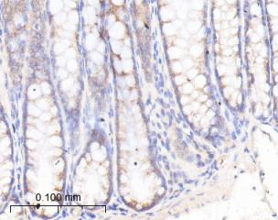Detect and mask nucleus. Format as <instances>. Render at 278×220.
Masks as SVG:
<instances>
[{"label":"nucleus","mask_w":278,"mask_h":220,"mask_svg":"<svg viewBox=\"0 0 278 220\" xmlns=\"http://www.w3.org/2000/svg\"><path fill=\"white\" fill-rule=\"evenodd\" d=\"M250 12L253 17H261L262 16V7L256 2L253 3L250 7Z\"/></svg>","instance_id":"1"},{"label":"nucleus","mask_w":278,"mask_h":220,"mask_svg":"<svg viewBox=\"0 0 278 220\" xmlns=\"http://www.w3.org/2000/svg\"><path fill=\"white\" fill-rule=\"evenodd\" d=\"M267 12L272 17H278V4L276 2L269 3L267 5Z\"/></svg>","instance_id":"2"},{"label":"nucleus","mask_w":278,"mask_h":220,"mask_svg":"<svg viewBox=\"0 0 278 220\" xmlns=\"http://www.w3.org/2000/svg\"><path fill=\"white\" fill-rule=\"evenodd\" d=\"M191 6L192 8L199 10L203 8V0H191Z\"/></svg>","instance_id":"3"},{"label":"nucleus","mask_w":278,"mask_h":220,"mask_svg":"<svg viewBox=\"0 0 278 220\" xmlns=\"http://www.w3.org/2000/svg\"><path fill=\"white\" fill-rule=\"evenodd\" d=\"M225 13H226V18L229 19V20H231V19H233L234 17H236L237 10H236V8H234V7H230L229 10L226 11Z\"/></svg>","instance_id":"4"},{"label":"nucleus","mask_w":278,"mask_h":220,"mask_svg":"<svg viewBox=\"0 0 278 220\" xmlns=\"http://www.w3.org/2000/svg\"><path fill=\"white\" fill-rule=\"evenodd\" d=\"M213 17H214V19H215L216 21H219L220 19L222 18V11H221V8L216 7V8L214 9V11H213Z\"/></svg>","instance_id":"5"},{"label":"nucleus","mask_w":278,"mask_h":220,"mask_svg":"<svg viewBox=\"0 0 278 220\" xmlns=\"http://www.w3.org/2000/svg\"><path fill=\"white\" fill-rule=\"evenodd\" d=\"M195 84H196V85H198V86H199V87H202L203 85L206 84V79H205V77H204L203 75H199V76L196 79Z\"/></svg>","instance_id":"6"},{"label":"nucleus","mask_w":278,"mask_h":220,"mask_svg":"<svg viewBox=\"0 0 278 220\" xmlns=\"http://www.w3.org/2000/svg\"><path fill=\"white\" fill-rule=\"evenodd\" d=\"M238 41H239L238 38H237L236 36H232V37H230L229 40H228L227 44H228L229 46L233 47V46H236V45L238 44Z\"/></svg>","instance_id":"7"},{"label":"nucleus","mask_w":278,"mask_h":220,"mask_svg":"<svg viewBox=\"0 0 278 220\" xmlns=\"http://www.w3.org/2000/svg\"><path fill=\"white\" fill-rule=\"evenodd\" d=\"M214 4L215 7L218 8H221L222 7H224L227 3L225 2V0H214Z\"/></svg>","instance_id":"8"},{"label":"nucleus","mask_w":278,"mask_h":220,"mask_svg":"<svg viewBox=\"0 0 278 220\" xmlns=\"http://www.w3.org/2000/svg\"><path fill=\"white\" fill-rule=\"evenodd\" d=\"M218 70H219V73H220L221 74H223V73H226V71H227V67H226L225 65H219Z\"/></svg>","instance_id":"9"},{"label":"nucleus","mask_w":278,"mask_h":220,"mask_svg":"<svg viewBox=\"0 0 278 220\" xmlns=\"http://www.w3.org/2000/svg\"><path fill=\"white\" fill-rule=\"evenodd\" d=\"M238 17H235L233 19H231L230 20V25L231 26V27H237L238 26Z\"/></svg>","instance_id":"10"},{"label":"nucleus","mask_w":278,"mask_h":220,"mask_svg":"<svg viewBox=\"0 0 278 220\" xmlns=\"http://www.w3.org/2000/svg\"><path fill=\"white\" fill-rule=\"evenodd\" d=\"M223 92H224V95L228 97L229 96L231 95V93H232V89L231 88H230V87H226V88H224V90H223Z\"/></svg>","instance_id":"11"},{"label":"nucleus","mask_w":278,"mask_h":220,"mask_svg":"<svg viewBox=\"0 0 278 220\" xmlns=\"http://www.w3.org/2000/svg\"><path fill=\"white\" fill-rule=\"evenodd\" d=\"M229 26H230L229 22H227V21H223V22L221 23V30H228V29H229Z\"/></svg>","instance_id":"12"},{"label":"nucleus","mask_w":278,"mask_h":220,"mask_svg":"<svg viewBox=\"0 0 278 220\" xmlns=\"http://www.w3.org/2000/svg\"><path fill=\"white\" fill-rule=\"evenodd\" d=\"M231 53H232V49H230V48L223 51V55L224 56H230V55H231Z\"/></svg>","instance_id":"13"},{"label":"nucleus","mask_w":278,"mask_h":220,"mask_svg":"<svg viewBox=\"0 0 278 220\" xmlns=\"http://www.w3.org/2000/svg\"><path fill=\"white\" fill-rule=\"evenodd\" d=\"M225 2L227 3V5L231 6V5H234L236 3V0H225Z\"/></svg>","instance_id":"14"},{"label":"nucleus","mask_w":278,"mask_h":220,"mask_svg":"<svg viewBox=\"0 0 278 220\" xmlns=\"http://www.w3.org/2000/svg\"><path fill=\"white\" fill-rule=\"evenodd\" d=\"M230 35H234L238 32V30L236 28H233V29H230Z\"/></svg>","instance_id":"15"},{"label":"nucleus","mask_w":278,"mask_h":220,"mask_svg":"<svg viewBox=\"0 0 278 220\" xmlns=\"http://www.w3.org/2000/svg\"><path fill=\"white\" fill-rule=\"evenodd\" d=\"M274 94L276 95V96H278V86L274 87Z\"/></svg>","instance_id":"16"},{"label":"nucleus","mask_w":278,"mask_h":220,"mask_svg":"<svg viewBox=\"0 0 278 220\" xmlns=\"http://www.w3.org/2000/svg\"><path fill=\"white\" fill-rule=\"evenodd\" d=\"M241 85V78H238L236 80V87H239Z\"/></svg>","instance_id":"17"},{"label":"nucleus","mask_w":278,"mask_h":220,"mask_svg":"<svg viewBox=\"0 0 278 220\" xmlns=\"http://www.w3.org/2000/svg\"><path fill=\"white\" fill-rule=\"evenodd\" d=\"M274 40H275L276 44V45H278V35H276V36H275V38H274Z\"/></svg>","instance_id":"18"},{"label":"nucleus","mask_w":278,"mask_h":220,"mask_svg":"<svg viewBox=\"0 0 278 220\" xmlns=\"http://www.w3.org/2000/svg\"><path fill=\"white\" fill-rule=\"evenodd\" d=\"M275 70H276V72L278 73V63H276V64H275Z\"/></svg>","instance_id":"19"}]
</instances>
